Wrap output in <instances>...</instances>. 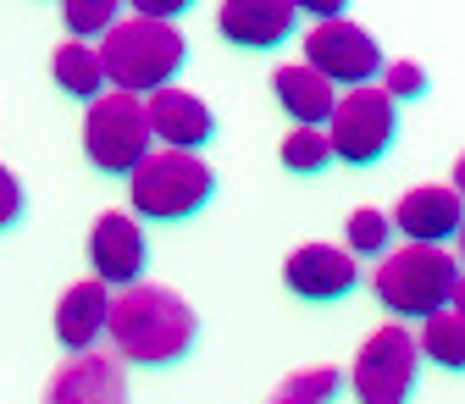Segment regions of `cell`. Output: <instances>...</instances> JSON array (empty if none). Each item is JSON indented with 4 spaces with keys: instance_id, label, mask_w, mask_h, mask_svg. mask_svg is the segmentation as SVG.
<instances>
[{
    "instance_id": "cell-1",
    "label": "cell",
    "mask_w": 465,
    "mask_h": 404,
    "mask_svg": "<svg viewBox=\"0 0 465 404\" xmlns=\"http://www.w3.org/2000/svg\"><path fill=\"white\" fill-rule=\"evenodd\" d=\"M105 332H111V350L123 366L155 371V366H178L194 350L200 321H194L183 294H172L161 282H128V294L111 300Z\"/></svg>"
},
{
    "instance_id": "cell-2",
    "label": "cell",
    "mask_w": 465,
    "mask_h": 404,
    "mask_svg": "<svg viewBox=\"0 0 465 404\" xmlns=\"http://www.w3.org/2000/svg\"><path fill=\"white\" fill-rule=\"evenodd\" d=\"M100 73L105 84H116L123 94H150L161 84H172V73H183V34L172 23L155 17H128V23H111L100 34Z\"/></svg>"
},
{
    "instance_id": "cell-3",
    "label": "cell",
    "mask_w": 465,
    "mask_h": 404,
    "mask_svg": "<svg viewBox=\"0 0 465 404\" xmlns=\"http://www.w3.org/2000/svg\"><path fill=\"white\" fill-rule=\"evenodd\" d=\"M216 194V172L194 150H144L128 172V200L144 222H183Z\"/></svg>"
},
{
    "instance_id": "cell-4",
    "label": "cell",
    "mask_w": 465,
    "mask_h": 404,
    "mask_svg": "<svg viewBox=\"0 0 465 404\" xmlns=\"http://www.w3.org/2000/svg\"><path fill=\"white\" fill-rule=\"evenodd\" d=\"M377 300L393 316H432V310L460 300V261L438 244L393 250L377 266Z\"/></svg>"
},
{
    "instance_id": "cell-5",
    "label": "cell",
    "mask_w": 465,
    "mask_h": 404,
    "mask_svg": "<svg viewBox=\"0 0 465 404\" xmlns=\"http://www.w3.org/2000/svg\"><path fill=\"white\" fill-rule=\"evenodd\" d=\"M416 366H421V350H416V332L411 327H377L366 343L355 366H349V388H355L361 404H411V388H416Z\"/></svg>"
},
{
    "instance_id": "cell-6",
    "label": "cell",
    "mask_w": 465,
    "mask_h": 404,
    "mask_svg": "<svg viewBox=\"0 0 465 404\" xmlns=\"http://www.w3.org/2000/svg\"><path fill=\"white\" fill-rule=\"evenodd\" d=\"M393 133H399V105L382 89H371V84L349 89L332 105V117H327V150H332V161H349V166L382 161Z\"/></svg>"
},
{
    "instance_id": "cell-7",
    "label": "cell",
    "mask_w": 465,
    "mask_h": 404,
    "mask_svg": "<svg viewBox=\"0 0 465 404\" xmlns=\"http://www.w3.org/2000/svg\"><path fill=\"white\" fill-rule=\"evenodd\" d=\"M150 150V123H144V100L139 94H94L89 117H84V155L100 172H134L139 155Z\"/></svg>"
},
{
    "instance_id": "cell-8",
    "label": "cell",
    "mask_w": 465,
    "mask_h": 404,
    "mask_svg": "<svg viewBox=\"0 0 465 404\" xmlns=\"http://www.w3.org/2000/svg\"><path fill=\"white\" fill-rule=\"evenodd\" d=\"M305 67L322 73L332 89H361L382 73V50L377 39L361 28V23H349V17H327L305 34Z\"/></svg>"
},
{
    "instance_id": "cell-9",
    "label": "cell",
    "mask_w": 465,
    "mask_h": 404,
    "mask_svg": "<svg viewBox=\"0 0 465 404\" xmlns=\"http://www.w3.org/2000/svg\"><path fill=\"white\" fill-rule=\"evenodd\" d=\"M144 123H150V139H161L166 150H200L211 133H216V117H211V105L189 89H150L144 100Z\"/></svg>"
},
{
    "instance_id": "cell-10",
    "label": "cell",
    "mask_w": 465,
    "mask_h": 404,
    "mask_svg": "<svg viewBox=\"0 0 465 404\" xmlns=\"http://www.w3.org/2000/svg\"><path fill=\"white\" fill-rule=\"evenodd\" d=\"M89 266H94V277L105 288L139 282V271H144V233H139V222L123 216V211H105L89 227Z\"/></svg>"
},
{
    "instance_id": "cell-11",
    "label": "cell",
    "mask_w": 465,
    "mask_h": 404,
    "mask_svg": "<svg viewBox=\"0 0 465 404\" xmlns=\"http://www.w3.org/2000/svg\"><path fill=\"white\" fill-rule=\"evenodd\" d=\"M45 404H128V377L116 355H94L84 350L78 360H67L50 377Z\"/></svg>"
},
{
    "instance_id": "cell-12",
    "label": "cell",
    "mask_w": 465,
    "mask_h": 404,
    "mask_svg": "<svg viewBox=\"0 0 465 404\" xmlns=\"http://www.w3.org/2000/svg\"><path fill=\"white\" fill-rule=\"evenodd\" d=\"M282 282L294 288L300 300H343L349 288L361 282V271H355V255L349 250H332V244H300L294 255L282 261Z\"/></svg>"
},
{
    "instance_id": "cell-13",
    "label": "cell",
    "mask_w": 465,
    "mask_h": 404,
    "mask_svg": "<svg viewBox=\"0 0 465 404\" xmlns=\"http://www.w3.org/2000/svg\"><path fill=\"white\" fill-rule=\"evenodd\" d=\"M300 12L288 0H222L216 28L227 44H244V50H277L288 34H294Z\"/></svg>"
},
{
    "instance_id": "cell-14",
    "label": "cell",
    "mask_w": 465,
    "mask_h": 404,
    "mask_svg": "<svg viewBox=\"0 0 465 404\" xmlns=\"http://www.w3.org/2000/svg\"><path fill=\"white\" fill-rule=\"evenodd\" d=\"M105 316H111V288L100 277H84L73 282L62 300H55V343L73 355L94 350V343L105 338Z\"/></svg>"
},
{
    "instance_id": "cell-15",
    "label": "cell",
    "mask_w": 465,
    "mask_h": 404,
    "mask_svg": "<svg viewBox=\"0 0 465 404\" xmlns=\"http://www.w3.org/2000/svg\"><path fill=\"white\" fill-rule=\"evenodd\" d=\"M393 227L411 244H449L460 233V194L443 189V183L411 189V194L393 205Z\"/></svg>"
},
{
    "instance_id": "cell-16",
    "label": "cell",
    "mask_w": 465,
    "mask_h": 404,
    "mask_svg": "<svg viewBox=\"0 0 465 404\" xmlns=\"http://www.w3.org/2000/svg\"><path fill=\"white\" fill-rule=\"evenodd\" d=\"M272 94L282 100L288 117H300V128H322L332 117V105H338V89L322 73H311L305 62L300 67H288V62L272 67Z\"/></svg>"
},
{
    "instance_id": "cell-17",
    "label": "cell",
    "mask_w": 465,
    "mask_h": 404,
    "mask_svg": "<svg viewBox=\"0 0 465 404\" xmlns=\"http://www.w3.org/2000/svg\"><path fill=\"white\" fill-rule=\"evenodd\" d=\"M416 350H421L432 366H443V371H460V366H465V316H460V305H443V310L421 316Z\"/></svg>"
},
{
    "instance_id": "cell-18",
    "label": "cell",
    "mask_w": 465,
    "mask_h": 404,
    "mask_svg": "<svg viewBox=\"0 0 465 404\" xmlns=\"http://www.w3.org/2000/svg\"><path fill=\"white\" fill-rule=\"evenodd\" d=\"M50 73H55V84H62L73 100H94V94H105V73H100V55L84 44V39H73V44H62L50 55Z\"/></svg>"
},
{
    "instance_id": "cell-19",
    "label": "cell",
    "mask_w": 465,
    "mask_h": 404,
    "mask_svg": "<svg viewBox=\"0 0 465 404\" xmlns=\"http://www.w3.org/2000/svg\"><path fill=\"white\" fill-rule=\"evenodd\" d=\"M343 393V371L338 366H305L288 382H277V393L266 404H332Z\"/></svg>"
},
{
    "instance_id": "cell-20",
    "label": "cell",
    "mask_w": 465,
    "mask_h": 404,
    "mask_svg": "<svg viewBox=\"0 0 465 404\" xmlns=\"http://www.w3.org/2000/svg\"><path fill=\"white\" fill-rule=\"evenodd\" d=\"M116 12H123V0H62V28L73 39H100L116 23Z\"/></svg>"
},
{
    "instance_id": "cell-21",
    "label": "cell",
    "mask_w": 465,
    "mask_h": 404,
    "mask_svg": "<svg viewBox=\"0 0 465 404\" xmlns=\"http://www.w3.org/2000/svg\"><path fill=\"white\" fill-rule=\"evenodd\" d=\"M282 166L288 172H322L327 161H332V150H327V133L322 128H294V133H288L282 139Z\"/></svg>"
},
{
    "instance_id": "cell-22",
    "label": "cell",
    "mask_w": 465,
    "mask_h": 404,
    "mask_svg": "<svg viewBox=\"0 0 465 404\" xmlns=\"http://www.w3.org/2000/svg\"><path fill=\"white\" fill-rule=\"evenodd\" d=\"M349 255H377V250H388V233H393V222L377 211V205H361L355 216H349Z\"/></svg>"
},
{
    "instance_id": "cell-23",
    "label": "cell",
    "mask_w": 465,
    "mask_h": 404,
    "mask_svg": "<svg viewBox=\"0 0 465 404\" xmlns=\"http://www.w3.org/2000/svg\"><path fill=\"white\" fill-rule=\"evenodd\" d=\"M382 94L399 105V100H421L427 94V73L416 67V62H393V67H382Z\"/></svg>"
},
{
    "instance_id": "cell-24",
    "label": "cell",
    "mask_w": 465,
    "mask_h": 404,
    "mask_svg": "<svg viewBox=\"0 0 465 404\" xmlns=\"http://www.w3.org/2000/svg\"><path fill=\"white\" fill-rule=\"evenodd\" d=\"M23 211H28V200H23V183L12 178L6 166H0V233H12V227L23 222Z\"/></svg>"
},
{
    "instance_id": "cell-25",
    "label": "cell",
    "mask_w": 465,
    "mask_h": 404,
    "mask_svg": "<svg viewBox=\"0 0 465 404\" xmlns=\"http://www.w3.org/2000/svg\"><path fill=\"white\" fill-rule=\"evenodd\" d=\"M128 6L139 12V17H155V23H172V17H183L194 0H128Z\"/></svg>"
},
{
    "instance_id": "cell-26",
    "label": "cell",
    "mask_w": 465,
    "mask_h": 404,
    "mask_svg": "<svg viewBox=\"0 0 465 404\" xmlns=\"http://www.w3.org/2000/svg\"><path fill=\"white\" fill-rule=\"evenodd\" d=\"M288 6H294V12H311L316 23H327V17H343L349 0H288Z\"/></svg>"
}]
</instances>
